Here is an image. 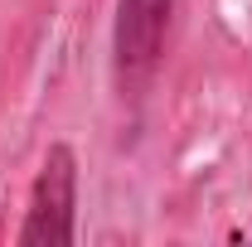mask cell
<instances>
[{"label":"cell","instance_id":"obj_1","mask_svg":"<svg viewBox=\"0 0 252 247\" xmlns=\"http://www.w3.org/2000/svg\"><path fill=\"white\" fill-rule=\"evenodd\" d=\"M20 247H73L78 243V155L68 141L44 151V165L30 185V209L15 233Z\"/></svg>","mask_w":252,"mask_h":247},{"label":"cell","instance_id":"obj_2","mask_svg":"<svg viewBox=\"0 0 252 247\" xmlns=\"http://www.w3.org/2000/svg\"><path fill=\"white\" fill-rule=\"evenodd\" d=\"M175 0H117V20H112V63H117V88L141 93L160 68L165 54V34H170Z\"/></svg>","mask_w":252,"mask_h":247}]
</instances>
